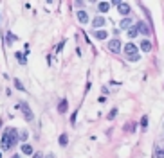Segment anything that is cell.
Wrapping results in <instances>:
<instances>
[{
  "label": "cell",
  "mask_w": 164,
  "mask_h": 158,
  "mask_svg": "<svg viewBox=\"0 0 164 158\" xmlns=\"http://www.w3.org/2000/svg\"><path fill=\"white\" fill-rule=\"evenodd\" d=\"M132 22H133V20L126 16V18H123V20H121V24H119V27H121V29H130V27H132Z\"/></svg>",
  "instance_id": "ba28073f"
},
{
  "label": "cell",
  "mask_w": 164,
  "mask_h": 158,
  "mask_svg": "<svg viewBox=\"0 0 164 158\" xmlns=\"http://www.w3.org/2000/svg\"><path fill=\"white\" fill-rule=\"evenodd\" d=\"M157 156H159V158H164V153H160V151H157Z\"/></svg>",
  "instance_id": "d4e9b609"
},
{
  "label": "cell",
  "mask_w": 164,
  "mask_h": 158,
  "mask_svg": "<svg viewBox=\"0 0 164 158\" xmlns=\"http://www.w3.org/2000/svg\"><path fill=\"white\" fill-rule=\"evenodd\" d=\"M141 51L150 52V51H152V43H150L148 40H143V41H141Z\"/></svg>",
  "instance_id": "30bf717a"
},
{
  "label": "cell",
  "mask_w": 164,
  "mask_h": 158,
  "mask_svg": "<svg viewBox=\"0 0 164 158\" xmlns=\"http://www.w3.org/2000/svg\"><path fill=\"white\" fill-rule=\"evenodd\" d=\"M18 108L22 110V113H23V117H26V120H29V122H33V120H34L33 110L29 108V104H27V102H18Z\"/></svg>",
  "instance_id": "3957f363"
},
{
  "label": "cell",
  "mask_w": 164,
  "mask_h": 158,
  "mask_svg": "<svg viewBox=\"0 0 164 158\" xmlns=\"http://www.w3.org/2000/svg\"><path fill=\"white\" fill-rule=\"evenodd\" d=\"M115 115H117V108H114V110L110 111V113H108V120H112V119H114Z\"/></svg>",
  "instance_id": "ffe728a7"
},
{
  "label": "cell",
  "mask_w": 164,
  "mask_h": 158,
  "mask_svg": "<svg viewBox=\"0 0 164 158\" xmlns=\"http://www.w3.org/2000/svg\"><path fill=\"white\" fill-rule=\"evenodd\" d=\"M33 158H43V154H42V153H34V156H33Z\"/></svg>",
  "instance_id": "cb8c5ba5"
},
{
  "label": "cell",
  "mask_w": 164,
  "mask_h": 158,
  "mask_svg": "<svg viewBox=\"0 0 164 158\" xmlns=\"http://www.w3.org/2000/svg\"><path fill=\"white\" fill-rule=\"evenodd\" d=\"M94 36H96L98 40H106L108 32H106V31H96V32H94Z\"/></svg>",
  "instance_id": "7c38bea8"
},
{
  "label": "cell",
  "mask_w": 164,
  "mask_h": 158,
  "mask_svg": "<svg viewBox=\"0 0 164 158\" xmlns=\"http://www.w3.org/2000/svg\"><path fill=\"white\" fill-rule=\"evenodd\" d=\"M135 27L139 29V32H141V34H144V36H150V29H148V25L144 24V22H139V24H137Z\"/></svg>",
  "instance_id": "8992f818"
},
{
  "label": "cell",
  "mask_w": 164,
  "mask_h": 158,
  "mask_svg": "<svg viewBox=\"0 0 164 158\" xmlns=\"http://www.w3.org/2000/svg\"><path fill=\"white\" fill-rule=\"evenodd\" d=\"M22 151L26 153V154H33V147H31L29 144H23V146H22Z\"/></svg>",
  "instance_id": "2e32d148"
},
{
  "label": "cell",
  "mask_w": 164,
  "mask_h": 158,
  "mask_svg": "<svg viewBox=\"0 0 164 158\" xmlns=\"http://www.w3.org/2000/svg\"><path fill=\"white\" fill-rule=\"evenodd\" d=\"M121 47H123V43H121V40H119V38H114V40H110V41H108V49H110L112 52H119V51H121Z\"/></svg>",
  "instance_id": "277c9868"
},
{
  "label": "cell",
  "mask_w": 164,
  "mask_h": 158,
  "mask_svg": "<svg viewBox=\"0 0 164 158\" xmlns=\"http://www.w3.org/2000/svg\"><path fill=\"white\" fill-rule=\"evenodd\" d=\"M15 86H16V88L20 90V92H26V88H23V84H22V83H20L18 79H15Z\"/></svg>",
  "instance_id": "d6986e66"
},
{
  "label": "cell",
  "mask_w": 164,
  "mask_h": 158,
  "mask_svg": "<svg viewBox=\"0 0 164 158\" xmlns=\"http://www.w3.org/2000/svg\"><path fill=\"white\" fill-rule=\"evenodd\" d=\"M78 20L81 22V24H87V22H88V14H87L85 11H79V13H78Z\"/></svg>",
  "instance_id": "8fae6325"
},
{
  "label": "cell",
  "mask_w": 164,
  "mask_h": 158,
  "mask_svg": "<svg viewBox=\"0 0 164 158\" xmlns=\"http://www.w3.org/2000/svg\"><path fill=\"white\" fill-rule=\"evenodd\" d=\"M162 153H164V151H162Z\"/></svg>",
  "instance_id": "83f0119b"
},
{
  "label": "cell",
  "mask_w": 164,
  "mask_h": 158,
  "mask_svg": "<svg viewBox=\"0 0 164 158\" xmlns=\"http://www.w3.org/2000/svg\"><path fill=\"white\" fill-rule=\"evenodd\" d=\"M98 7H99V11H105V13H106V11H108V7H110V4H108V2H99V4H98Z\"/></svg>",
  "instance_id": "9a60e30c"
},
{
  "label": "cell",
  "mask_w": 164,
  "mask_h": 158,
  "mask_svg": "<svg viewBox=\"0 0 164 158\" xmlns=\"http://www.w3.org/2000/svg\"><path fill=\"white\" fill-rule=\"evenodd\" d=\"M76 117H78V111H74V113H72V120H70L72 124H76Z\"/></svg>",
  "instance_id": "603a6c76"
},
{
  "label": "cell",
  "mask_w": 164,
  "mask_h": 158,
  "mask_svg": "<svg viewBox=\"0 0 164 158\" xmlns=\"http://www.w3.org/2000/svg\"><path fill=\"white\" fill-rule=\"evenodd\" d=\"M58 142H60V146H67V142H69V139H67V135L63 133V135H60V139H58Z\"/></svg>",
  "instance_id": "5bb4252c"
},
{
  "label": "cell",
  "mask_w": 164,
  "mask_h": 158,
  "mask_svg": "<svg viewBox=\"0 0 164 158\" xmlns=\"http://www.w3.org/2000/svg\"><path fill=\"white\" fill-rule=\"evenodd\" d=\"M11 158H20V154H15V156H11Z\"/></svg>",
  "instance_id": "4316f807"
},
{
  "label": "cell",
  "mask_w": 164,
  "mask_h": 158,
  "mask_svg": "<svg viewBox=\"0 0 164 158\" xmlns=\"http://www.w3.org/2000/svg\"><path fill=\"white\" fill-rule=\"evenodd\" d=\"M105 22H106V20H105L103 16H96V18L92 20V25L96 27V29H99V27H103V25H105Z\"/></svg>",
  "instance_id": "52a82bcc"
},
{
  "label": "cell",
  "mask_w": 164,
  "mask_h": 158,
  "mask_svg": "<svg viewBox=\"0 0 164 158\" xmlns=\"http://www.w3.org/2000/svg\"><path fill=\"white\" fill-rule=\"evenodd\" d=\"M47 158H56V156H54L52 153H49V154H47Z\"/></svg>",
  "instance_id": "484cf974"
},
{
  "label": "cell",
  "mask_w": 164,
  "mask_h": 158,
  "mask_svg": "<svg viewBox=\"0 0 164 158\" xmlns=\"http://www.w3.org/2000/svg\"><path fill=\"white\" fill-rule=\"evenodd\" d=\"M15 56H16V59H18V61L22 63V65H26V56H23V54H20V52H16Z\"/></svg>",
  "instance_id": "e0dca14e"
},
{
  "label": "cell",
  "mask_w": 164,
  "mask_h": 158,
  "mask_svg": "<svg viewBox=\"0 0 164 158\" xmlns=\"http://www.w3.org/2000/svg\"><path fill=\"white\" fill-rule=\"evenodd\" d=\"M27 137H29V133H27V131H22V133H20V137H18V139H20L22 142H26V140H27Z\"/></svg>",
  "instance_id": "ac0fdd59"
},
{
  "label": "cell",
  "mask_w": 164,
  "mask_h": 158,
  "mask_svg": "<svg viewBox=\"0 0 164 158\" xmlns=\"http://www.w3.org/2000/svg\"><path fill=\"white\" fill-rule=\"evenodd\" d=\"M126 34H128V38H135V36L139 34V29L133 25V27H130V29H128V32H126Z\"/></svg>",
  "instance_id": "4fadbf2b"
},
{
  "label": "cell",
  "mask_w": 164,
  "mask_h": 158,
  "mask_svg": "<svg viewBox=\"0 0 164 158\" xmlns=\"http://www.w3.org/2000/svg\"><path fill=\"white\" fill-rule=\"evenodd\" d=\"M125 54L130 61H139V52H137V47L133 43H126L125 45Z\"/></svg>",
  "instance_id": "7a4b0ae2"
},
{
  "label": "cell",
  "mask_w": 164,
  "mask_h": 158,
  "mask_svg": "<svg viewBox=\"0 0 164 158\" xmlns=\"http://www.w3.org/2000/svg\"><path fill=\"white\" fill-rule=\"evenodd\" d=\"M117 11L126 16V14L132 11V7H130V4H126V2H119V6H117Z\"/></svg>",
  "instance_id": "5b68a950"
},
{
  "label": "cell",
  "mask_w": 164,
  "mask_h": 158,
  "mask_svg": "<svg viewBox=\"0 0 164 158\" xmlns=\"http://www.w3.org/2000/svg\"><path fill=\"white\" fill-rule=\"evenodd\" d=\"M141 124H143V128L148 126V117H143V120H141Z\"/></svg>",
  "instance_id": "7402d4cb"
},
{
  "label": "cell",
  "mask_w": 164,
  "mask_h": 158,
  "mask_svg": "<svg viewBox=\"0 0 164 158\" xmlns=\"http://www.w3.org/2000/svg\"><path fill=\"white\" fill-rule=\"evenodd\" d=\"M67 108H69V102H67V99H61V101H60V104H58V111H60V113H65V111H67Z\"/></svg>",
  "instance_id": "9c48e42d"
},
{
  "label": "cell",
  "mask_w": 164,
  "mask_h": 158,
  "mask_svg": "<svg viewBox=\"0 0 164 158\" xmlns=\"http://www.w3.org/2000/svg\"><path fill=\"white\" fill-rule=\"evenodd\" d=\"M16 142H18V131L15 128H7L4 131V135H2V149L9 151Z\"/></svg>",
  "instance_id": "6da1fadb"
},
{
  "label": "cell",
  "mask_w": 164,
  "mask_h": 158,
  "mask_svg": "<svg viewBox=\"0 0 164 158\" xmlns=\"http://www.w3.org/2000/svg\"><path fill=\"white\" fill-rule=\"evenodd\" d=\"M6 40H7V43H13V41H15V36H13V32H7Z\"/></svg>",
  "instance_id": "44dd1931"
}]
</instances>
